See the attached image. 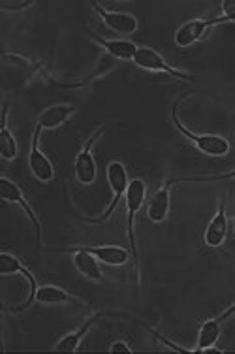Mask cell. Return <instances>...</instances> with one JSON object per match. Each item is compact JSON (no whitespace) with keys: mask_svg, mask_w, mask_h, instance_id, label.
<instances>
[{"mask_svg":"<svg viewBox=\"0 0 235 354\" xmlns=\"http://www.w3.org/2000/svg\"><path fill=\"white\" fill-rule=\"evenodd\" d=\"M145 198H147V185L143 179H132L130 181V187L126 191V236L128 243H130V254H132V260H134V270H135V279H138V285H140L141 275H140V254H138V245H135V234H134V218L138 215V212L141 209V205L145 204Z\"/></svg>","mask_w":235,"mask_h":354,"instance_id":"obj_1","label":"cell"},{"mask_svg":"<svg viewBox=\"0 0 235 354\" xmlns=\"http://www.w3.org/2000/svg\"><path fill=\"white\" fill-rule=\"evenodd\" d=\"M190 95V93H188ZM185 95V96H188ZM181 96V100L185 98ZM181 100H177L173 104V108H171V121H173L175 129L181 132L182 136L188 138L190 142L194 143V147L198 151H202L203 155H207V157H226L229 151H232V143L226 140V138L216 136V134H194L192 130H188L185 124L179 121V115H177V108H179V102Z\"/></svg>","mask_w":235,"mask_h":354,"instance_id":"obj_2","label":"cell"},{"mask_svg":"<svg viewBox=\"0 0 235 354\" xmlns=\"http://www.w3.org/2000/svg\"><path fill=\"white\" fill-rule=\"evenodd\" d=\"M106 177H108V183H109V189L113 192V198H111V204L109 207L106 209L104 215L96 218H91L88 223H94V225H98V223H106L111 215H113L115 207L117 204L121 202L122 196H126V191L128 187H130V179H128V171H126V166L121 162V160H111L108 164V170H106Z\"/></svg>","mask_w":235,"mask_h":354,"instance_id":"obj_3","label":"cell"},{"mask_svg":"<svg viewBox=\"0 0 235 354\" xmlns=\"http://www.w3.org/2000/svg\"><path fill=\"white\" fill-rule=\"evenodd\" d=\"M109 129V124H102L100 129L94 130V134L88 138L85 145H83V149L77 153V157H75V162H74V176L77 179V183L81 185H93L96 181V162H94V157H93V147L94 143L98 142V138Z\"/></svg>","mask_w":235,"mask_h":354,"instance_id":"obj_4","label":"cell"},{"mask_svg":"<svg viewBox=\"0 0 235 354\" xmlns=\"http://www.w3.org/2000/svg\"><path fill=\"white\" fill-rule=\"evenodd\" d=\"M134 64L138 68L149 70V72H160V74H168L175 80H182V82H192L194 77L187 72H181V70L173 68L169 62H166V59L162 57L156 49L147 48V46H141L138 48L134 55Z\"/></svg>","mask_w":235,"mask_h":354,"instance_id":"obj_5","label":"cell"},{"mask_svg":"<svg viewBox=\"0 0 235 354\" xmlns=\"http://www.w3.org/2000/svg\"><path fill=\"white\" fill-rule=\"evenodd\" d=\"M32 301L40 304V306H64V304H77V301H79V304H85V301L79 300L77 296L70 294L68 290L61 288V286L44 285L36 288V292H34V296L30 298V300L25 301L23 306L14 307L12 311H14V313H19V311H23V309H27Z\"/></svg>","mask_w":235,"mask_h":354,"instance_id":"obj_6","label":"cell"},{"mask_svg":"<svg viewBox=\"0 0 235 354\" xmlns=\"http://www.w3.org/2000/svg\"><path fill=\"white\" fill-rule=\"evenodd\" d=\"M216 25H224V19H222V17H213V19L187 21V23L181 25V27L177 28V32H175V46H179V48H190L192 44L202 40L209 28L216 27Z\"/></svg>","mask_w":235,"mask_h":354,"instance_id":"obj_7","label":"cell"},{"mask_svg":"<svg viewBox=\"0 0 235 354\" xmlns=\"http://www.w3.org/2000/svg\"><path fill=\"white\" fill-rule=\"evenodd\" d=\"M0 196L2 200L6 202V204H15L21 205V209L27 213L28 218H30V223L34 225V230H36V239H38V243H41V225H40V218L38 215L34 213V209L30 207L25 196H23V191H21V187L12 179H8V177H2L0 179Z\"/></svg>","mask_w":235,"mask_h":354,"instance_id":"obj_8","label":"cell"},{"mask_svg":"<svg viewBox=\"0 0 235 354\" xmlns=\"http://www.w3.org/2000/svg\"><path fill=\"white\" fill-rule=\"evenodd\" d=\"M40 134L41 130L34 127L32 143H30V153H28V168L32 171V176L40 181V183H49L55 179V168L51 160L41 153L40 149Z\"/></svg>","mask_w":235,"mask_h":354,"instance_id":"obj_9","label":"cell"},{"mask_svg":"<svg viewBox=\"0 0 235 354\" xmlns=\"http://www.w3.org/2000/svg\"><path fill=\"white\" fill-rule=\"evenodd\" d=\"M93 8L96 10V14L100 15V19L106 23V27H109L113 32L122 36L134 35L140 23L135 19L134 15L128 14V12H117V10H106V8L98 4V2H93Z\"/></svg>","mask_w":235,"mask_h":354,"instance_id":"obj_10","label":"cell"},{"mask_svg":"<svg viewBox=\"0 0 235 354\" xmlns=\"http://www.w3.org/2000/svg\"><path fill=\"white\" fill-rule=\"evenodd\" d=\"M228 215H226V200H220L218 204V212L211 223L205 228V234H203V241L209 249H218V247L224 245V241L228 238Z\"/></svg>","mask_w":235,"mask_h":354,"instance_id":"obj_11","label":"cell"},{"mask_svg":"<svg viewBox=\"0 0 235 354\" xmlns=\"http://www.w3.org/2000/svg\"><path fill=\"white\" fill-rule=\"evenodd\" d=\"M55 251L62 252H74V266L75 270L88 281H100L102 279V268L100 260L93 257L88 251H83L79 247H53Z\"/></svg>","mask_w":235,"mask_h":354,"instance_id":"obj_12","label":"cell"},{"mask_svg":"<svg viewBox=\"0 0 235 354\" xmlns=\"http://www.w3.org/2000/svg\"><path fill=\"white\" fill-rule=\"evenodd\" d=\"M171 209V185L169 181L162 185L160 189H156L155 194L149 198L147 202V217L151 223L160 225L169 215Z\"/></svg>","mask_w":235,"mask_h":354,"instance_id":"obj_13","label":"cell"},{"mask_svg":"<svg viewBox=\"0 0 235 354\" xmlns=\"http://www.w3.org/2000/svg\"><path fill=\"white\" fill-rule=\"evenodd\" d=\"M75 113L74 106L70 104H55L51 108H47L40 117H38V123L36 127L44 132H51V130L59 129L64 123H68Z\"/></svg>","mask_w":235,"mask_h":354,"instance_id":"obj_14","label":"cell"},{"mask_svg":"<svg viewBox=\"0 0 235 354\" xmlns=\"http://www.w3.org/2000/svg\"><path fill=\"white\" fill-rule=\"evenodd\" d=\"M102 315L104 313H96L93 315V317H88V319L85 320L77 330H75V332H70V334L64 335L62 339L57 341V345L53 347L55 353H75V351L79 348L81 341L85 339V335L88 334V330H91V328L100 320Z\"/></svg>","mask_w":235,"mask_h":354,"instance_id":"obj_15","label":"cell"},{"mask_svg":"<svg viewBox=\"0 0 235 354\" xmlns=\"http://www.w3.org/2000/svg\"><path fill=\"white\" fill-rule=\"evenodd\" d=\"M0 273H2V275H23V277L28 281V286H30L28 300L32 298L34 292H36V288H38L36 277L30 273V270H28L27 266L23 264L17 257L10 254V252H2V254H0Z\"/></svg>","mask_w":235,"mask_h":354,"instance_id":"obj_16","label":"cell"},{"mask_svg":"<svg viewBox=\"0 0 235 354\" xmlns=\"http://www.w3.org/2000/svg\"><path fill=\"white\" fill-rule=\"evenodd\" d=\"M91 38H93L98 46L106 49V53L113 59H119V61H134V55L138 51V46L134 41L130 40H106L102 36L94 35V32H88Z\"/></svg>","mask_w":235,"mask_h":354,"instance_id":"obj_17","label":"cell"},{"mask_svg":"<svg viewBox=\"0 0 235 354\" xmlns=\"http://www.w3.org/2000/svg\"><path fill=\"white\" fill-rule=\"evenodd\" d=\"M83 251H88L93 257L100 260L102 264L106 266H124L128 262V254L130 251H126L124 247H119V245H98V247H88V245H83L79 247Z\"/></svg>","mask_w":235,"mask_h":354,"instance_id":"obj_18","label":"cell"},{"mask_svg":"<svg viewBox=\"0 0 235 354\" xmlns=\"http://www.w3.org/2000/svg\"><path fill=\"white\" fill-rule=\"evenodd\" d=\"M222 332V320L220 317H213L207 319L200 328V334H198V345H196V353L203 354L207 348L216 347L218 337Z\"/></svg>","mask_w":235,"mask_h":354,"instance_id":"obj_19","label":"cell"},{"mask_svg":"<svg viewBox=\"0 0 235 354\" xmlns=\"http://www.w3.org/2000/svg\"><path fill=\"white\" fill-rule=\"evenodd\" d=\"M19 155V147L14 134L8 129V104L2 108V132H0V157L4 160H14Z\"/></svg>","mask_w":235,"mask_h":354,"instance_id":"obj_20","label":"cell"},{"mask_svg":"<svg viewBox=\"0 0 235 354\" xmlns=\"http://www.w3.org/2000/svg\"><path fill=\"white\" fill-rule=\"evenodd\" d=\"M226 179H235V170L224 171V174H216V176L209 177H175L168 179L169 185H181V183H215V181H226Z\"/></svg>","mask_w":235,"mask_h":354,"instance_id":"obj_21","label":"cell"},{"mask_svg":"<svg viewBox=\"0 0 235 354\" xmlns=\"http://www.w3.org/2000/svg\"><path fill=\"white\" fill-rule=\"evenodd\" d=\"M140 324H141V322H140ZM141 326L145 328V330H147L149 334L153 335V337H156V339H158V341H162V343H164L166 347H169V348H171V351H175V353H181V354H198V353H196V348H185V347H179V345H175L173 341L166 339L164 335H160V334H158V332H155V330H153V328H151V326H147V324H141Z\"/></svg>","mask_w":235,"mask_h":354,"instance_id":"obj_22","label":"cell"},{"mask_svg":"<svg viewBox=\"0 0 235 354\" xmlns=\"http://www.w3.org/2000/svg\"><path fill=\"white\" fill-rule=\"evenodd\" d=\"M30 6H34V2H30V0H4V2H0V10L10 12V14H17V12H23Z\"/></svg>","mask_w":235,"mask_h":354,"instance_id":"obj_23","label":"cell"},{"mask_svg":"<svg viewBox=\"0 0 235 354\" xmlns=\"http://www.w3.org/2000/svg\"><path fill=\"white\" fill-rule=\"evenodd\" d=\"M222 19L224 23H234L235 25V0H224L222 2Z\"/></svg>","mask_w":235,"mask_h":354,"instance_id":"obj_24","label":"cell"},{"mask_svg":"<svg viewBox=\"0 0 235 354\" xmlns=\"http://www.w3.org/2000/svg\"><path fill=\"white\" fill-rule=\"evenodd\" d=\"M109 353H124V354H132L134 353V348L130 347V343L126 339H115L111 343V347H109Z\"/></svg>","mask_w":235,"mask_h":354,"instance_id":"obj_25","label":"cell"},{"mask_svg":"<svg viewBox=\"0 0 235 354\" xmlns=\"http://www.w3.org/2000/svg\"><path fill=\"white\" fill-rule=\"evenodd\" d=\"M232 315H235V304H234V306H229L228 309H226V311H224V313H222V315H218V317H220V320H222V322H224V320L229 319Z\"/></svg>","mask_w":235,"mask_h":354,"instance_id":"obj_26","label":"cell"}]
</instances>
